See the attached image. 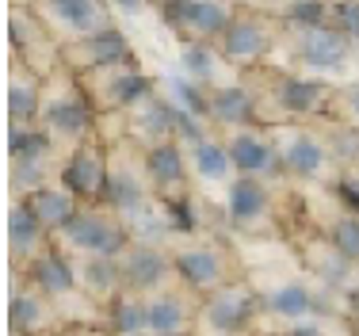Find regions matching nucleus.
<instances>
[{
  "label": "nucleus",
  "mask_w": 359,
  "mask_h": 336,
  "mask_svg": "<svg viewBox=\"0 0 359 336\" xmlns=\"http://www.w3.org/2000/svg\"><path fill=\"white\" fill-rule=\"evenodd\" d=\"M73 253L81 256H123L126 245H130V229H126V218L115 214L111 206H81L76 218L57 234Z\"/></svg>",
  "instance_id": "nucleus-1"
},
{
  "label": "nucleus",
  "mask_w": 359,
  "mask_h": 336,
  "mask_svg": "<svg viewBox=\"0 0 359 336\" xmlns=\"http://www.w3.org/2000/svg\"><path fill=\"white\" fill-rule=\"evenodd\" d=\"M62 187L73 191L84 206H107V187H111V161L100 142H76V149L65 157L62 168Z\"/></svg>",
  "instance_id": "nucleus-2"
},
{
  "label": "nucleus",
  "mask_w": 359,
  "mask_h": 336,
  "mask_svg": "<svg viewBox=\"0 0 359 336\" xmlns=\"http://www.w3.org/2000/svg\"><path fill=\"white\" fill-rule=\"evenodd\" d=\"M123 264V290L134 295H157L165 287H180L176 283V260L157 245V241H130L126 253L118 256Z\"/></svg>",
  "instance_id": "nucleus-3"
},
{
  "label": "nucleus",
  "mask_w": 359,
  "mask_h": 336,
  "mask_svg": "<svg viewBox=\"0 0 359 336\" xmlns=\"http://www.w3.org/2000/svg\"><path fill=\"white\" fill-rule=\"evenodd\" d=\"M172 260H176V283L184 290H191L199 302L237 279V271L229 268V256L218 245H187L172 253Z\"/></svg>",
  "instance_id": "nucleus-4"
},
{
  "label": "nucleus",
  "mask_w": 359,
  "mask_h": 336,
  "mask_svg": "<svg viewBox=\"0 0 359 336\" xmlns=\"http://www.w3.org/2000/svg\"><path fill=\"white\" fill-rule=\"evenodd\" d=\"M256 309H260V295H256L249 283H241V279L218 287L215 295H207V298L199 302L203 321H207L215 332H222V336L245 332V329L252 325Z\"/></svg>",
  "instance_id": "nucleus-5"
},
{
  "label": "nucleus",
  "mask_w": 359,
  "mask_h": 336,
  "mask_svg": "<svg viewBox=\"0 0 359 336\" xmlns=\"http://www.w3.org/2000/svg\"><path fill=\"white\" fill-rule=\"evenodd\" d=\"M161 12L168 27L184 31V42H215L233 23V12L222 0H165Z\"/></svg>",
  "instance_id": "nucleus-6"
},
{
  "label": "nucleus",
  "mask_w": 359,
  "mask_h": 336,
  "mask_svg": "<svg viewBox=\"0 0 359 336\" xmlns=\"http://www.w3.org/2000/svg\"><path fill=\"white\" fill-rule=\"evenodd\" d=\"M191 290L165 287L157 295H145V336H187L195 321Z\"/></svg>",
  "instance_id": "nucleus-7"
},
{
  "label": "nucleus",
  "mask_w": 359,
  "mask_h": 336,
  "mask_svg": "<svg viewBox=\"0 0 359 336\" xmlns=\"http://www.w3.org/2000/svg\"><path fill=\"white\" fill-rule=\"evenodd\" d=\"M23 283H27V287H35L39 295H46L50 302H57V298L81 290V279H76V260L65 253V248H57V241L46 248V253H39L35 260L27 264Z\"/></svg>",
  "instance_id": "nucleus-8"
},
{
  "label": "nucleus",
  "mask_w": 359,
  "mask_h": 336,
  "mask_svg": "<svg viewBox=\"0 0 359 336\" xmlns=\"http://www.w3.org/2000/svg\"><path fill=\"white\" fill-rule=\"evenodd\" d=\"M8 245H12V264L15 271H27V264L35 260L39 253H46L54 245V234L42 226V218L31 210L27 199H15L12 214H8Z\"/></svg>",
  "instance_id": "nucleus-9"
},
{
  "label": "nucleus",
  "mask_w": 359,
  "mask_h": 336,
  "mask_svg": "<svg viewBox=\"0 0 359 336\" xmlns=\"http://www.w3.org/2000/svg\"><path fill=\"white\" fill-rule=\"evenodd\" d=\"M348 50H352V42L332 27V23H321V27L298 31L294 58H298V65H306L310 73H337V69L348 62Z\"/></svg>",
  "instance_id": "nucleus-10"
},
{
  "label": "nucleus",
  "mask_w": 359,
  "mask_h": 336,
  "mask_svg": "<svg viewBox=\"0 0 359 336\" xmlns=\"http://www.w3.org/2000/svg\"><path fill=\"white\" fill-rule=\"evenodd\" d=\"M271 50V31L260 15H233V23L218 39V54L233 65H256Z\"/></svg>",
  "instance_id": "nucleus-11"
},
{
  "label": "nucleus",
  "mask_w": 359,
  "mask_h": 336,
  "mask_svg": "<svg viewBox=\"0 0 359 336\" xmlns=\"http://www.w3.org/2000/svg\"><path fill=\"white\" fill-rule=\"evenodd\" d=\"M145 180L161 203L187 191V157L180 142H157L145 149Z\"/></svg>",
  "instance_id": "nucleus-12"
},
{
  "label": "nucleus",
  "mask_w": 359,
  "mask_h": 336,
  "mask_svg": "<svg viewBox=\"0 0 359 336\" xmlns=\"http://www.w3.org/2000/svg\"><path fill=\"white\" fill-rule=\"evenodd\" d=\"M229 145V161H233V172L237 176H271V172H283V161H279V149L268 142L260 130H233L226 137Z\"/></svg>",
  "instance_id": "nucleus-13"
},
{
  "label": "nucleus",
  "mask_w": 359,
  "mask_h": 336,
  "mask_svg": "<svg viewBox=\"0 0 359 336\" xmlns=\"http://www.w3.org/2000/svg\"><path fill=\"white\" fill-rule=\"evenodd\" d=\"M268 214H271V195H268V187H264V180L237 176L233 187H229V199H226L229 226L241 229V234H249V229H256Z\"/></svg>",
  "instance_id": "nucleus-14"
},
{
  "label": "nucleus",
  "mask_w": 359,
  "mask_h": 336,
  "mask_svg": "<svg viewBox=\"0 0 359 336\" xmlns=\"http://www.w3.org/2000/svg\"><path fill=\"white\" fill-rule=\"evenodd\" d=\"M329 157H332V149L310 130H294L283 142V149H279L283 172L294 180H318L325 172V165H329Z\"/></svg>",
  "instance_id": "nucleus-15"
},
{
  "label": "nucleus",
  "mask_w": 359,
  "mask_h": 336,
  "mask_svg": "<svg viewBox=\"0 0 359 336\" xmlns=\"http://www.w3.org/2000/svg\"><path fill=\"white\" fill-rule=\"evenodd\" d=\"M46 12L81 39L115 27L111 23V0H46Z\"/></svg>",
  "instance_id": "nucleus-16"
},
{
  "label": "nucleus",
  "mask_w": 359,
  "mask_h": 336,
  "mask_svg": "<svg viewBox=\"0 0 359 336\" xmlns=\"http://www.w3.org/2000/svg\"><path fill=\"white\" fill-rule=\"evenodd\" d=\"M176 103L172 100H165V96H157V92H149L145 100H138L130 107V126H134V134L145 137L149 145H157V142H176Z\"/></svg>",
  "instance_id": "nucleus-17"
},
{
  "label": "nucleus",
  "mask_w": 359,
  "mask_h": 336,
  "mask_svg": "<svg viewBox=\"0 0 359 336\" xmlns=\"http://www.w3.org/2000/svg\"><path fill=\"white\" fill-rule=\"evenodd\" d=\"M329 84L318 81V76H283L276 84V103L279 111L290 119H306V115H318V111L329 103Z\"/></svg>",
  "instance_id": "nucleus-18"
},
{
  "label": "nucleus",
  "mask_w": 359,
  "mask_h": 336,
  "mask_svg": "<svg viewBox=\"0 0 359 336\" xmlns=\"http://www.w3.org/2000/svg\"><path fill=\"white\" fill-rule=\"evenodd\" d=\"M210 123L226 130H245L256 115V96L245 84H218L210 88Z\"/></svg>",
  "instance_id": "nucleus-19"
},
{
  "label": "nucleus",
  "mask_w": 359,
  "mask_h": 336,
  "mask_svg": "<svg viewBox=\"0 0 359 336\" xmlns=\"http://www.w3.org/2000/svg\"><path fill=\"white\" fill-rule=\"evenodd\" d=\"M76 279H81L84 295H92L96 302L107 306L123 290V264H118V256H81L76 260Z\"/></svg>",
  "instance_id": "nucleus-20"
},
{
  "label": "nucleus",
  "mask_w": 359,
  "mask_h": 336,
  "mask_svg": "<svg viewBox=\"0 0 359 336\" xmlns=\"http://www.w3.org/2000/svg\"><path fill=\"white\" fill-rule=\"evenodd\" d=\"M42 126L54 137H76V142H88L92 130V103L81 96L69 100H54L42 107Z\"/></svg>",
  "instance_id": "nucleus-21"
},
{
  "label": "nucleus",
  "mask_w": 359,
  "mask_h": 336,
  "mask_svg": "<svg viewBox=\"0 0 359 336\" xmlns=\"http://www.w3.org/2000/svg\"><path fill=\"white\" fill-rule=\"evenodd\" d=\"M50 321V298L39 295L35 287L20 283L12 290V306H8V325H12V336H42Z\"/></svg>",
  "instance_id": "nucleus-22"
},
{
  "label": "nucleus",
  "mask_w": 359,
  "mask_h": 336,
  "mask_svg": "<svg viewBox=\"0 0 359 336\" xmlns=\"http://www.w3.org/2000/svg\"><path fill=\"white\" fill-rule=\"evenodd\" d=\"M27 203H31V210L39 214V218H42V226H46L54 237L62 234L65 226H69V222L76 218V210L84 206V203L76 199L73 191H65L62 184H57V187H54V184L39 187L35 195H27Z\"/></svg>",
  "instance_id": "nucleus-23"
},
{
  "label": "nucleus",
  "mask_w": 359,
  "mask_h": 336,
  "mask_svg": "<svg viewBox=\"0 0 359 336\" xmlns=\"http://www.w3.org/2000/svg\"><path fill=\"white\" fill-rule=\"evenodd\" d=\"M306 264H310V271L318 275V283L325 290H355L352 287V275L359 264H352L344 253H337V248L329 245V237H318V253H306Z\"/></svg>",
  "instance_id": "nucleus-24"
},
{
  "label": "nucleus",
  "mask_w": 359,
  "mask_h": 336,
  "mask_svg": "<svg viewBox=\"0 0 359 336\" xmlns=\"http://www.w3.org/2000/svg\"><path fill=\"white\" fill-rule=\"evenodd\" d=\"M111 76H104V100H107V107H118V111H130L138 100H145L153 92V84H149V76L142 73L138 65H130V62H123V65H111L107 69Z\"/></svg>",
  "instance_id": "nucleus-25"
},
{
  "label": "nucleus",
  "mask_w": 359,
  "mask_h": 336,
  "mask_svg": "<svg viewBox=\"0 0 359 336\" xmlns=\"http://www.w3.org/2000/svg\"><path fill=\"white\" fill-rule=\"evenodd\" d=\"M81 58H84V73H96V69H111V65H123L130 62V42L118 27L111 31H100V34H88L81 39Z\"/></svg>",
  "instance_id": "nucleus-26"
},
{
  "label": "nucleus",
  "mask_w": 359,
  "mask_h": 336,
  "mask_svg": "<svg viewBox=\"0 0 359 336\" xmlns=\"http://www.w3.org/2000/svg\"><path fill=\"white\" fill-rule=\"evenodd\" d=\"M145 184H149V180H138L134 172H126V168H111L107 206L115 214H123V218H134L138 210H145V206L153 203L149 191H145Z\"/></svg>",
  "instance_id": "nucleus-27"
},
{
  "label": "nucleus",
  "mask_w": 359,
  "mask_h": 336,
  "mask_svg": "<svg viewBox=\"0 0 359 336\" xmlns=\"http://www.w3.org/2000/svg\"><path fill=\"white\" fill-rule=\"evenodd\" d=\"M264 306L276 317H283L287 325L306 321V317H313V309H318V290H310L306 283H283V287H276L264 298Z\"/></svg>",
  "instance_id": "nucleus-28"
},
{
  "label": "nucleus",
  "mask_w": 359,
  "mask_h": 336,
  "mask_svg": "<svg viewBox=\"0 0 359 336\" xmlns=\"http://www.w3.org/2000/svg\"><path fill=\"white\" fill-rule=\"evenodd\" d=\"M107 329L115 336H145V295L118 290L107 302Z\"/></svg>",
  "instance_id": "nucleus-29"
},
{
  "label": "nucleus",
  "mask_w": 359,
  "mask_h": 336,
  "mask_svg": "<svg viewBox=\"0 0 359 336\" xmlns=\"http://www.w3.org/2000/svg\"><path fill=\"white\" fill-rule=\"evenodd\" d=\"M8 119H12L15 126H31L35 119H42V92H39V81L12 76V84H8Z\"/></svg>",
  "instance_id": "nucleus-30"
},
{
  "label": "nucleus",
  "mask_w": 359,
  "mask_h": 336,
  "mask_svg": "<svg viewBox=\"0 0 359 336\" xmlns=\"http://www.w3.org/2000/svg\"><path fill=\"white\" fill-rule=\"evenodd\" d=\"M50 149H54V134L46 126H15L12 123V134H8V153L12 161H46Z\"/></svg>",
  "instance_id": "nucleus-31"
},
{
  "label": "nucleus",
  "mask_w": 359,
  "mask_h": 336,
  "mask_svg": "<svg viewBox=\"0 0 359 336\" xmlns=\"http://www.w3.org/2000/svg\"><path fill=\"white\" fill-rule=\"evenodd\" d=\"M191 168L199 180H210V184H218V180H226L229 172H233V161H229V145L218 142V137H210V142L195 145L191 149Z\"/></svg>",
  "instance_id": "nucleus-32"
},
{
  "label": "nucleus",
  "mask_w": 359,
  "mask_h": 336,
  "mask_svg": "<svg viewBox=\"0 0 359 336\" xmlns=\"http://www.w3.org/2000/svg\"><path fill=\"white\" fill-rule=\"evenodd\" d=\"M180 65H184V76L195 84H207L210 76L218 73V54L210 42H184L180 50Z\"/></svg>",
  "instance_id": "nucleus-33"
},
{
  "label": "nucleus",
  "mask_w": 359,
  "mask_h": 336,
  "mask_svg": "<svg viewBox=\"0 0 359 336\" xmlns=\"http://www.w3.org/2000/svg\"><path fill=\"white\" fill-rule=\"evenodd\" d=\"M325 237H329V245L337 248V253H344L352 264H359V214H340V218H332L329 229H325Z\"/></svg>",
  "instance_id": "nucleus-34"
},
{
  "label": "nucleus",
  "mask_w": 359,
  "mask_h": 336,
  "mask_svg": "<svg viewBox=\"0 0 359 336\" xmlns=\"http://www.w3.org/2000/svg\"><path fill=\"white\" fill-rule=\"evenodd\" d=\"M12 187L20 199L46 187V161H12Z\"/></svg>",
  "instance_id": "nucleus-35"
},
{
  "label": "nucleus",
  "mask_w": 359,
  "mask_h": 336,
  "mask_svg": "<svg viewBox=\"0 0 359 336\" xmlns=\"http://www.w3.org/2000/svg\"><path fill=\"white\" fill-rule=\"evenodd\" d=\"M287 23L298 31L321 27V23H329V4H325V0H294V4L287 8Z\"/></svg>",
  "instance_id": "nucleus-36"
},
{
  "label": "nucleus",
  "mask_w": 359,
  "mask_h": 336,
  "mask_svg": "<svg viewBox=\"0 0 359 336\" xmlns=\"http://www.w3.org/2000/svg\"><path fill=\"white\" fill-rule=\"evenodd\" d=\"M329 23L344 34L352 46H359V0H332L329 4Z\"/></svg>",
  "instance_id": "nucleus-37"
},
{
  "label": "nucleus",
  "mask_w": 359,
  "mask_h": 336,
  "mask_svg": "<svg viewBox=\"0 0 359 336\" xmlns=\"http://www.w3.org/2000/svg\"><path fill=\"white\" fill-rule=\"evenodd\" d=\"M210 119L207 115H195V111H184L180 107L176 111V142H187L195 149V145H203V142H210Z\"/></svg>",
  "instance_id": "nucleus-38"
},
{
  "label": "nucleus",
  "mask_w": 359,
  "mask_h": 336,
  "mask_svg": "<svg viewBox=\"0 0 359 336\" xmlns=\"http://www.w3.org/2000/svg\"><path fill=\"white\" fill-rule=\"evenodd\" d=\"M329 149L340 165H355L359 161V130H337L329 142Z\"/></svg>",
  "instance_id": "nucleus-39"
},
{
  "label": "nucleus",
  "mask_w": 359,
  "mask_h": 336,
  "mask_svg": "<svg viewBox=\"0 0 359 336\" xmlns=\"http://www.w3.org/2000/svg\"><path fill=\"white\" fill-rule=\"evenodd\" d=\"M332 187H337V195L344 199L348 214H359V172H344Z\"/></svg>",
  "instance_id": "nucleus-40"
},
{
  "label": "nucleus",
  "mask_w": 359,
  "mask_h": 336,
  "mask_svg": "<svg viewBox=\"0 0 359 336\" xmlns=\"http://www.w3.org/2000/svg\"><path fill=\"white\" fill-rule=\"evenodd\" d=\"M279 336H321V329L313 321H290Z\"/></svg>",
  "instance_id": "nucleus-41"
},
{
  "label": "nucleus",
  "mask_w": 359,
  "mask_h": 336,
  "mask_svg": "<svg viewBox=\"0 0 359 336\" xmlns=\"http://www.w3.org/2000/svg\"><path fill=\"white\" fill-rule=\"evenodd\" d=\"M348 321L359 325V287H355V290H348Z\"/></svg>",
  "instance_id": "nucleus-42"
},
{
  "label": "nucleus",
  "mask_w": 359,
  "mask_h": 336,
  "mask_svg": "<svg viewBox=\"0 0 359 336\" xmlns=\"http://www.w3.org/2000/svg\"><path fill=\"white\" fill-rule=\"evenodd\" d=\"M111 4H115V8H130V12H134V8H142V0H111Z\"/></svg>",
  "instance_id": "nucleus-43"
},
{
  "label": "nucleus",
  "mask_w": 359,
  "mask_h": 336,
  "mask_svg": "<svg viewBox=\"0 0 359 336\" xmlns=\"http://www.w3.org/2000/svg\"><path fill=\"white\" fill-rule=\"evenodd\" d=\"M348 107H352V115H355V119H359V88H355V92H352V100H348Z\"/></svg>",
  "instance_id": "nucleus-44"
}]
</instances>
